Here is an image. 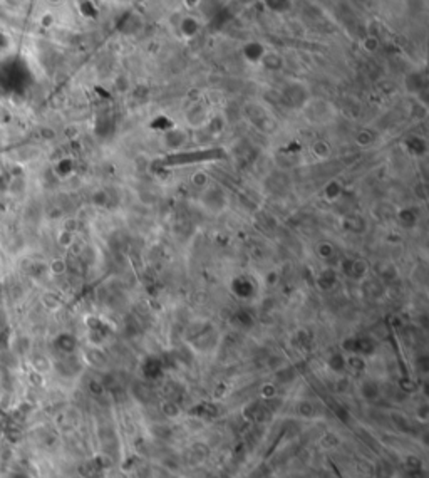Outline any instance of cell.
<instances>
[{
	"label": "cell",
	"mask_w": 429,
	"mask_h": 478,
	"mask_svg": "<svg viewBox=\"0 0 429 478\" xmlns=\"http://www.w3.org/2000/svg\"><path fill=\"white\" fill-rule=\"evenodd\" d=\"M3 47H8V39H7V35L3 34V30L0 29V49H3Z\"/></svg>",
	"instance_id": "obj_1"
}]
</instances>
